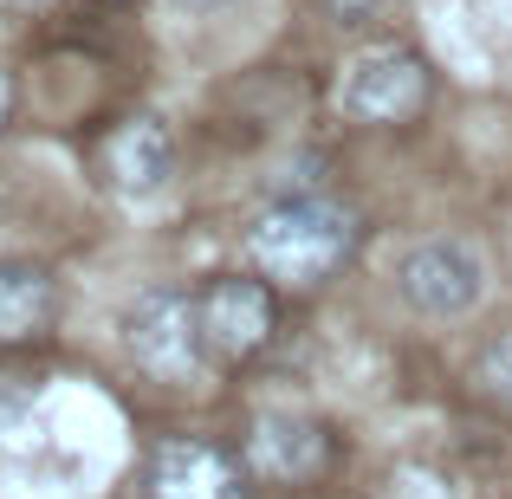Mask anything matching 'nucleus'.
<instances>
[{
	"label": "nucleus",
	"mask_w": 512,
	"mask_h": 499,
	"mask_svg": "<svg viewBox=\"0 0 512 499\" xmlns=\"http://www.w3.org/2000/svg\"><path fill=\"white\" fill-rule=\"evenodd\" d=\"M253 260L266 266V279H286V286H312V279L338 273L357 247V214L338 208L331 195H286L253 221L247 234Z\"/></svg>",
	"instance_id": "f257e3e1"
},
{
	"label": "nucleus",
	"mask_w": 512,
	"mask_h": 499,
	"mask_svg": "<svg viewBox=\"0 0 512 499\" xmlns=\"http://www.w3.org/2000/svg\"><path fill=\"white\" fill-rule=\"evenodd\" d=\"M124 350L143 376L156 383H188L201 376L208 363V337H201V312H195V292L182 286H150L130 299L124 312Z\"/></svg>",
	"instance_id": "f03ea898"
},
{
	"label": "nucleus",
	"mask_w": 512,
	"mask_h": 499,
	"mask_svg": "<svg viewBox=\"0 0 512 499\" xmlns=\"http://www.w3.org/2000/svg\"><path fill=\"white\" fill-rule=\"evenodd\" d=\"M396 292L409 312L422 318H467L487 299V260L467 240H422L402 253L396 266Z\"/></svg>",
	"instance_id": "7ed1b4c3"
},
{
	"label": "nucleus",
	"mask_w": 512,
	"mask_h": 499,
	"mask_svg": "<svg viewBox=\"0 0 512 499\" xmlns=\"http://www.w3.org/2000/svg\"><path fill=\"white\" fill-rule=\"evenodd\" d=\"M338 104H344V117H357V124H409V117L428 104L422 52L396 46V39L357 52L350 72H344V85H338Z\"/></svg>",
	"instance_id": "20e7f679"
},
{
	"label": "nucleus",
	"mask_w": 512,
	"mask_h": 499,
	"mask_svg": "<svg viewBox=\"0 0 512 499\" xmlns=\"http://www.w3.org/2000/svg\"><path fill=\"white\" fill-rule=\"evenodd\" d=\"M201 312V337H208V357H253V350L273 344L279 331V299L260 286V279H214V286L195 292Z\"/></svg>",
	"instance_id": "39448f33"
},
{
	"label": "nucleus",
	"mask_w": 512,
	"mask_h": 499,
	"mask_svg": "<svg viewBox=\"0 0 512 499\" xmlns=\"http://www.w3.org/2000/svg\"><path fill=\"white\" fill-rule=\"evenodd\" d=\"M247 461H253V474L279 480V487H299V480L325 474L331 435H325V422H312L299 409H266L247 435Z\"/></svg>",
	"instance_id": "423d86ee"
},
{
	"label": "nucleus",
	"mask_w": 512,
	"mask_h": 499,
	"mask_svg": "<svg viewBox=\"0 0 512 499\" xmlns=\"http://www.w3.org/2000/svg\"><path fill=\"white\" fill-rule=\"evenodd\" d=\"M150 493L156 499H247L234 454L208 448V441H163L150 461Z\"/></svg>",
	"instance_id": "0eeeda50"
},
{
	"label": "nucleus",
	"mask_w": 512,
	"mask_h": 499,
	"mask_svg": "<svg viewBox=\"0 0 512 499\" xmlns=\"http://www.w3.org/2000/svg\"><path fill=\"white\" fill-rule=\"evenodd\" d=\"M104 169H111V188H117V195H130V201L163 195L169 175H175L169 130L156 124V117H130V124L111 137V150H104Z\"/></svg>",
	"instance_id": "6e6552de"
},
{
	"label": "nucleus",
	"mask_w": 512,
	"mask_h": 499,
	"mask_svg": "<svg viewBox=\"0 0 512 499\" xmlns=\"http://www.w3.org/2000/svg\"><path fill=\"white\" fill-rule=\"evenodd\" d=\"M52 318V286L33 266H0V337H33Z\"/></svg>",
	"instance_id": "1a4fd4ad"
},
{
	"label": "nucleus",
	"mask_w": 512,
	"mask_h": 499,
	"mask_svg": "<svg viewBox=\"0 0 512 499\" xmlns=\"http://www.w3.org/2000/svg\"><path fill=\"white\" fill-rule=\"evenodd\" d=\"M474 383L487 389L493 402H506V409H512V331H500V337H487V344H480Z\"/></svg>",
	"instance_id": "9d476101"
},
{
	"label": "nucleus",
	"mask_w": 512,
	"mask_h": 499,
	"mask_svg": "<svg viewBox=\"0 0 512 499\" xmlns=\"http://www.w3.org/2000/svg\"><path fill=\"white\" fill-rule=\"evenodd\" d=\"M389 7H396V0H325V13H331L338 33H363V26H376Z\"/></svg>",
	"instance_id": "9b49d317"
},
{
	"label": "nucleus",
	"mask_w": 512,
	"mask_h": 499,
	"mask_svg": "<svg viewBox=\"0 0 512 499\" xmlns=\"http://www.w3.org/2000/svg\"><path fill=\"white\" fill-rule=\"evenodd\" d=\"M169 7H175V13H195V20H201V13H221V7H234V0H169Z\"/></svg>",
	"instance_id": "f8f14e48"
},
{
	"label": "nucleus",
	"mask_w": 512,
	"mask_h": 499,
	"mask_svg": "<svg viewBox=\"0 0 512 499\" xmlns=\"http://www.w3.org/2000/svg\"><path fill=\"white\" fill-rule=\"evenodd\" d=\"M7 111H13V85H7V72H0V124H7Z\"/></svg>",
	"instance_id": "ddd939ff"
},
{
	"label": "nucleus",
	"mask_w": 512,
	"mask_h": 499,
	"mask_svg": "<svg viewBox=\"0 0 512 499\" xmlns=\"http://www.w3.org/2000/svg\"><path fill=\"white\" fill-rule=\"evenodd\" d=\"M7 7H46V0H7Z\"/></svg>",
	"instance_id": "4468645a"
}]
</instances>
